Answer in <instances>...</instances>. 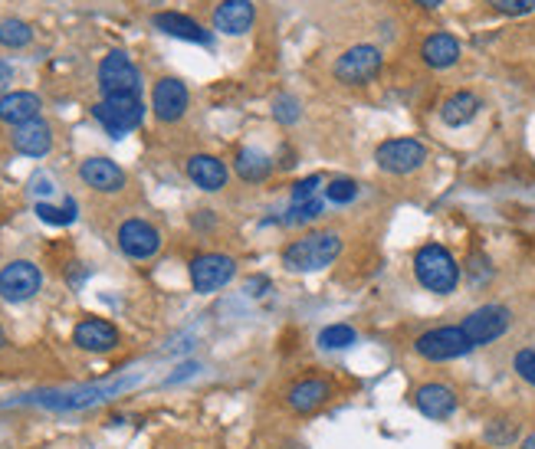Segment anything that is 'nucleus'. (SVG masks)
I'll return each mask as SVG.
<instances>
[{
	"instance_id": "obj_1",
	"label": "nucleus",
	"mask_w": 535,
	"mask_h": 449,
	"mask_svg": "<svg viewBox=\"0 0 535 449\" xmlns=\"http://www.w3.org/2000/svg\"><path fill=\"white\" fill-rule=\"evenodd\" d=\"M338 256H342V236L332 230H318V234H306L302 240H292L282 250V266L290 272H322Z\"/></svg>"
},
{
	"instance_id": "obj_2",
	"label": "nucleus",
	"mask_w": 535,
	"mask_h": 449,
	"mask_svg": "<svg viewBox=\"0 0 535 449\" xmlns=\"http://www.w3.org/2000/svg\"><path fill=\"white\" fill-rule=\"evenodd\" d=\"M414 276L434 296H450L460 286V266H457L454 252L437 243H427L414 252Z\"/></svg>"
},
{
	"instance_id": "obj_3",
	"label": "nucleus",
	"mask_w": 535,
	"mask_h": 449,
	"mask_svg": "<svg viewBox=\"0 0 535 449\" xmlns=\"http://www.w3.org/2000/svg\"><path fill=\"white\" fill-rule=\"evenodd\" d=\"M92 118H96L112 138H122L142 125L145 102H142V96H112V99H102L92 105Z\"/></svg>"
},
{
	"instance_id": "obj_4",
	"label": "nucleus",
	"mask_w": 535,
	"mask_h": 449,
	"mask_svg": "<svg viewBox=\"0 0 535 449\" xmlns=\"http://www.w3.org/2000/svg\"><path fill=\"white\" fill-rule=\"evenodd\" d=\"M99 89L102 99L112 96H142V72L122 50H112L99 63Z\"/></svg>"
},
{
	"instance_id": "obj_5",
	"label": "nucleus",
	"mask_w": 535,
	"mask_h": 449,
	"mask_svg": "<svg viewBox=\"0 0 535 449\" xmlns=\"http://www.w3.org/2000/svg\"><path fill=\"white\" fill-rule=\"evenodd\" d=\"M414 351L424 361H457L463 354H470L473 344L463 334L460 325H444V328H430V332L420 334L414 342Z\"/></svg>"
},
{
	"instance_id": "obj_6",
	"label": "nucleus",
	"mask_w": 535,
	"mask_h": 449,
	"mask_svg": "<svg viewBox=\"0 0 535 449\" xmlns=\"http://www.w3.org/2000/svg\"><path fill=\"white\" fill-rule=\"evenodd\" d=\"M509 325H512V312L506 306H480L463 318L460 328L470 338L473 348H483V344L499 342L509 332Z\"/></svg>"
},
{
	"instance_id": "obj_7",
	"label": "nucleus",
	"mask_w": 535,
	"mask_h": 449,
	"mask_svg": "<svg viewBox=\"0 0 535 449\" xmlns=\"http://www.w3.org/2000/svg\"><path fill=\"white\" fill-rule=\"evenodd\" d=\"M374 161L378 168L388 174H414L424 168L427 161V148L418 142V138H388V142L378 144L374 151Z\"/></svg>"
},
{
	"instance_id": "obj_8",
	"label": "nucleus",
	"mask_w": 535,
	"mask_h": 449,
	"mask_svg": "<svg viewBox=\"0 0 535 449\" xmlns=\"http://www.w3.org/2000/svg\"><path fill=\"white\" fill-rule=\"evenodd\" d=\"M332 72H336V79L345 82V86H364V82H372L382 72V50L368 43L352 46V50H345L338 56Z\"/></svg>"
},
{
	"instance_id": "obj_9",
	"label": "nucleus",
	"mask_w": 535,
	"mask_h": 449,
	"mask_svg": "<svg viewBox=\"0 0 535 449\" xmlns=\"http://www.w3.org/2000/svg\"><path fill=\"white\" fill-rule=\"evenodd\" d=\"M40 286H43V272L37 262L14 260L0 270V298H7V302H27L37 296Z\"/></svg>"
},
{
	"instance_id": "obj_10",
	"label": "nucleus",
	"mask_w": 535,
	"mask_h": 449,
	"mask_svg": "<svg viewBox=\"0 0 535 449\" xmlns=\"http://www.w3.org/2000/svg\"><path fill=\"white\" fill-rule=\"evenodd\" d=\"M132 384H135V378L112 380V384H99V387H79V390H69V394H40L37 404L50 407V410H82V407L102 404V400L122 394Z\"/></svg>"
},
{
	"instance_id": "obj_11",
	"label": "nucleus",
	"mask_w": 535,
	"mask_h": 449,
	"mask_svg": "<svg viewBox=\"0 0 535 449\" xmlns=\"http://www.w3.org/2000/svg\"><path fill=\"white\" fill-rule=\"evenodd\" d=\"M236 276V262L224 252H204L198 260L191 262V286L194 292L200 296H210V292H217Z\"/></svg>"
},
{
	"instance_id": "obj_12",
	"label": "nucleus",
	"mask_w": 535,
	"mask_h": 449,
	"mask_svg": "<svg viewBox=\"0 0 535 449\" xmlns=\"http://www.w3.org/2000/svg\"><path fill=\"white\" fill-rule=\"evenodd\" d=\"M118 246L128 260H152L161 250V234L148 220H125L118 226Z\"/></svg>"
},
{
	"instance_id": "obj_13",
	"label": "nucleus",
	"mask_w": 535,
	"mask_h": 449,
	"mask_svg": "<svg viewBox=\"0 0 535 449\" xmlns=\"http://www.w3.org/2000/svg\"><path fill=\"white\" fill-rule=\"evenodd\" d=\"M188 105H191V96H188V86H184L181 79L164 76V79L154 82L152 108L158 122H178V118H184Z\"/></svg>"
},
{
	"instance_id": "obj_14",
	"label": "nucleus",
	"mask_w": 535,
	"mask_h": 449,
	"mask_svg": "<svg viewBox=\"0 0 535 449\" xmlns=\"http://www.w3.org/2000/svg\"><path fill=\"white\" fill-rule=\"evenodd\" d=\"M254 23H256L254 0H224L214 10V30L224 36H244L254 30Z\"/></svg>"
},
{
	"instance_id": "obj_15",
	"label": "nucleus",
	"mask_w": 535,
	"mask_h": 449,
	"mask_svg": "<svg viewBox=\"0 0 535 449\" xmlns=\"http://www.w3.org/2000/svg\"><path fill=\"white\" fill-rule=\"evenodd\" d=\"M79 178L82 184H89L99 194H115V190L125 188V171L109 158H86L79 164Z\"/></svg>"
},
{
	"instance_id": "obj_16",
	"label": "nucleus",
	"mask_w": 535,
	"mask_h": 449,
	"mask_svg": "<svg viewBox=\"0 0 535 449\" xmlns=\"http://www.w3.org/2000/svg\"><path fill=\"white\" fill-rule=\"evenodd\" d=\"M188 178L194 180V188L208 190V194H217V190L227 188V164L214 158V154H191L188 158Z\"/></svg>"
},
{
	"instance_id": "obj_17",
	"label": "nucleus",
	"mask_w": 535,
	"mask_h": 449,
	"mask_svg": "<svg viewBox=\"0 0 535 449\" xmlns=\"http://www.w3.org/2000/svg\"><path fill=\"white\" fill-rule=\"evenodd\" d=\"M414 404H418V410L427 420H447V417L457 414V394H454V387H447V384L418 387Z\"/></svg>"
},
{
	"instance_id": "obj_18",
	"label": "nucleus",
	"mask_w": 535,
	"mask_h": 449,
	"mask_svg": "<svg viewBox=\"0 0 535 449\" xmlns=\"http://www.w3.org/2000/svg\"><path fill=\"white\" fill-rule=\"evenodd\" d=\"M14 148L27 158H43L53 148V128L46 125L43 118H33V122H23V125L14 128Z\"/></svg>"
},
{
	"instance_id": "obj_19",
	"label": "nucleus",
	"mask_w": 535,
	"mask_h": 449,
	"mask_svg": "<svg viewBox=\"0 0 535 449\" xmlns=\"http://www.w3.org/2000/svg\"><path fill=\"white\" fill-rule=\"evenodd\" d=\"M73 342L79 344L82 351L102 354V351H112L118 344V332H115V325L106 322V318H82V322L76 325Z\"/></svg>"
},
{
	"instance_id": "obj_20",
	"label": "nucleus",
	"mask_w": 535,
	"mask_h": 449,
	"mask_svg": "<svg viewBox=\"0 0 535 449\" xmlns=\"http://www.w3.org/2000/svg\"><path fill=\"white\" fill-rule=\"evenodd\" d=\"M328 397H332V384H328V380L306 378L290 387L286 404H290V410H296V414H312V410H318V407L326 404Z\"/></svg>"
},
{
	"instance_id": "obj_21",
	"label": "nucleus",
	"mask_w": 535,
	"mask_h": 449,
	"mask_svg": "<svg viewBox=\"0 0 535 449\" xmlns=\"http://www.w3.org/2000/svg\"><path fill=\"white\" fill-rule=\"evenodd\" d=\"M152 23L161 33L174 36V40H188V43H200V46H210V33L200 27L198 20L184 17V14H174V10H161V14H154Z\"/></svg>"
},
{
	"instance_id": "obj_22",
	"label": "nucleus",
	"mask_w": 535,
	"mask_h": 449,
	"mask_svg": "<svg viewBox=\"0 0 535 449\" xmlns=\"http://www.w3.org/2000/svg\"><path fill=\"white\" fill-rule=\"evenodd\" d=\"M40 102L37 92H7V96H0V122H7V125H23V122H33L40 118Z\"/></svg>"
},
{
	"instance_id": "obj_23",
	"label": "nucleus",
	"mask_w": 535,
	"mask_h": 449,
	"mask_svg": "<svg viewBox=\"0 0 535 449\" xmlns=\"http://www.w3.org/2000/svg\"><path fill=\"white\" fill-rule=\"evenodd\" d=\"M420 56L430 69H450V66L460 63V40L450 33H434L427 36L424 46H420Z\"/></svg>"
},
{
	"instance_id": "obj_24",
	"label": "nucleus",
	"mask_w": 535,
	"mask_h": 449,
	"mask_svg": "<svg viewBox=\"0 0 535 449\" xmlns=\"http://www.w3.org/2000/svg\"><path fill=\"white\" fill-rule=\"evenodd\" d=\"M480 105H483L480 96H473V92H454V96L444 102V108H440V118H444V125L463 128L480 115Z\"/></svg>"
},
{
	"instance_id": "obj_25",
	"label": "nucleus",
	"mask_w": 535,
	"mask_h": 449,
	"mask_svg": "<svg viewBox=\"0 0 535 449\" xmlns=\"http://www.w3.org/2000/svg\"><path fill=\"white\" fill-rule=\"evenodd\" d=\"M234 171H236V178L246 180V184H260V180L270 178L272 161L263 151H256V148H244V151L236 154Z\"/></svg>"
},
{
	"instance_id": "obj_26",
	"label": "nucleus",
	"mask_w": 535,
	"mask_h": 449,
	"mask_svg": "<svg viewBox=\"0 0 535 449\" xmlns=\"http://www.w3.org/2000/svg\"><path fill=\"white\" fill-rule=\"evenodd\" d=\"M33 40V27H30L27 20H0V46H7V50H20V46H27Z\"/></svg>"
},
{
	"instance_id": "obj_27",
	"label": "nucleus",
	"mask_w": 535,
	"mask_h": 449,
	"mask_svg": "<svg viewBox=\"0 0 535 449\" xmlns=\"http://www.w3.org/2000/svg\"><path fill=\"white\" fill-rule=\"evenodd\" d=\"M322 210H326V204L322 200H300V204H292L286 214L280 216V224L282 226H306V224H312V220H318L322 216Z\"/></svg>"
},
{
	"instance_id": "obj_28",
	"label": "nucleus",
	"mask_w": 535,
	"mask_h": 449,
	"mask_svg": "<svg viewBox=\"0 0 535 449\" xmlns=\"http://www.w3.org/2000/svg\"><path fill=\"white\" fill-rule=\"evenodd\" d=\"M355 342H358V334H355L352 325H328V328H322V334H318V344L326 351L352 348Z\"/></svg>"
},
{
	"instance_id": "obj_29",
	"label": "nucleus",
	"mask_w": 535,
	"mask_h": 449,
	"mask_svg": "<svg viewBox=\"0 0 535 449\" xmlns=\"http://www.w3.org/2000/svg\"><path fill=\"white\" fill-rule=\"evenodd\" d=\"M483 436H486V443H490V446H509V443H516V436H519V423L493 420V423H486Z\"/></svg>"
},
{
	"instance_id": "obj_30",
	"label": "nucleus",
	"mask_w": 535,
	"mask_h": 449,
	"mask_svg": "<svg viewBox=\"0 0 535 449\" xmlns=\"http://www.w3.org/2000/svg\"><path fill=\"white\" fill-rule=\"evenodd\" d=\"M326 197L328 204H352L358 197V184L352 178H332L326 188Z\"/></svg>"
},
{
	"instance_id": "obj_31",
	"label": "nucleus",
	"mask_w": 535,
	"mask_h": 449,
	"mask_svg": "<svg viewBox=\"0 0 535 449\" xmlns=\"http://www.w3.org/2000/svg\"><path fill=\"white\" fill-rule=\"evenodd\" d=\"M37 216L43 224H53V226H66L76 220V200H66V207H50V204H37Z\"/></svg>"
},
{
	"instance_id": "obj_32",
	"label": "nucleus",
	"mask_w": 535,
	"mask_h": 449,
	"mask_svg": "<svg viewBox=\"0 0 535 449\" xmlns=\"http://www.w3.org/2000/svg\"><path fill=\"white\" fill-rule=\"evenodd\" d=\"M272 115H276V122L280 125H296L300 122V99L296 96H280V99L272 102Z\"/></svg>"
},
{
	"instance_id": "obj_33",
	"label": "nucleus",
	"mask_w": 535,
	"mask_h": 449,
	"mask_svg": "<svg viewBox=\"0 0 535 449\" xmlns=\"http://www.w3.org/2000/svg\"><path fill=\"white\" fill-rule=\"evenodd\" d=\"M512 371H516V374L526 380V384L535 387V348L516 351V358H512Z\"/></svg>"
},
{
	"instance_id": "obj_34",
	"label": "nucleus",
	"mask_w": 535,
	"mask_h": 449,
	"mask_svg": "<svg viewBox=\"0 0 535 449\" xmlns=\"http://www.w3.org/2000/svg\"><path fill=\"white\" fill-rule=\"evenodd\" d=\"M493 10L506 14V17H526L535 10V0H486Z\"/></svg>"
},
{
	"instance_id": "obj_35",
	"label": "nucleus",
	"mask_w": 535,
	"mask_h": 449,
	"mask_svg": "<svg viewBox=\"0 0 535 449\" xmlns=\"http://www.w3.org/2000/svg\"><path fill=\"white\" fill-rule=\"evenodd\" d=\"M318 188H322V174H309V178H302L300 184L292 188V204H300V200H312Z\"/></svg>"
},
{
	"instance_id": "obj_36",
	"label": "nucleus",
	"mask_w": 535,
	"mask_h": 449,
	"mask_svg": "<svg viewBox=\"0 0 535 449\" xmlns=\"http://www.w3.org/2000/svg\"><path fill=\"white\" fill-rule=\"evenodd\" d=\"M466 272H470L473 282H483V279H490L493 276L490 260H486V256H470V262H466Z\"/></svg>"
},
{
	"instance_id": "obj_37",
	"label": "nucleus",
	"mask_w": 535,
	"mask_h": 449,
	"mask_svg": "<svg viewBox=\"0 0 535 449\" xmlns=\"http://www.w3.org/2000/svg\"><path fill=\"white\" fill-rule=\"evenodd\" d=\"M198 364H194V361H188V364H181V368H178V374H171V378H168V384H178V380H184V378H191V374H198Z\"/></svg>"
},
{
	"instance_id": "obj_38",
	"label": "nucleus",
	"mask_w": 535,
	"mask_h": 449,
	"mask_svg": "<svg viewBox=\"0 0 535 449\" xmlns=\"http://www.w3.org/2000/svg\"><path fill=\"white\" fill-rule=\"evenodd\" d=\"M263 289H270V279H263V276H256L246 282V292H250V296H263Z\"/></svg>"
},
{
	"instance_id": "obj_39",
	"label": "nucleus",
	"mask_w": 535,
	"mask_h": 449,
	"mask_svg": "<svg viewBox=\"0 0 535 449\" xmlns=\"http://www.w3.org/2000/svg\"><path fill=\"white\" fill-rule=\"evenodd\" d=\"M10 79H14V69H10V63H4V60H0V89H7Z\"/></svg>"
},
{
	"instance_id": "obj_40",
	"label": "nucleus",
	"mask_w": 535,
	"mask_h": 449,
	"mask_svg": "<svg viewBox=\"0 0 535 449\" xmlns=\"http://www.w3.org/2000/svg\"><path fill=\"white\" fill-rule=\"evenodd\" d=\"M414 4H420L424 10H437L440 4H444V0H414Z\"/></svg>"
},
{
	"instance_id": "obj_41",
	"label": "nucleus",
	"mask_w": 535,
	"mask_h": 449,
	"mask_svg": "<svg viewBox=\"0 0 535 449\" xmlns=\"http://www.w3.org/2000/svg\"><path fill=\"white\" fill-rule=\"evenodd\" d=\"M519 449H535V433H529L526 440L519 443Z\"/></svg>"
},
{
	"instance_id": "obj_42",
	"label": "nucleus",
	"mask_w": 535,
	"mask_h": 449,
	"mask_svg": "<svg viewBox=\"0 0 535 449\" xmlns=\"http://www.w3.org/2000/svg\"><path fill=\"white\" fill-rule=\"evenodd\" d=\"M4 344H7V334H4V328H0V348H4Z\"/></svg>"
}]
</instances>
